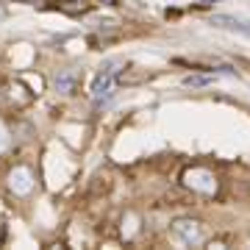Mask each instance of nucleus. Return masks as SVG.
Returning a JSON list of instances; mask_svg holds the SVG:
<instances>
[{
    "label": "nucleus",
    "mask_w": 250,
    "mask_h": 250,
    "mask_svg": "<svg viewBox=\"0 0 250 250\" xmlns=\"http://www.w3.org/2000/svg\"><path fill=\"white\" fill-rule=\"evenodd\" d=\"M111 83H114V72H111V70H103V72L98 75V81H95V86H92L95 103H100V100L106 98L108 92H111Z\"/></svg>",
    "instance_id": "obj_1"
},
{
    "label": "nucleus",
    "mask_w": 250,
    "mask_h": 250,
    "mask_svg": "<svg viewBox=\"0 0 250 250\" xmlns=\"http://www.w3.org/2000/svg\"><path fill=\"white\" fill-rule=\"evenodd\" d=\"M72 83H75V75H72V72H64L62 78L56 81V92H62V95H70Z\"/></svg>",
    "instance_id": "obj_2"
}]
</instances>
